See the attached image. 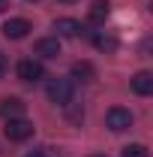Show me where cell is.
<instances>
[{"instance_id": "16", "label": "cell", "mask_w": 153, "mask_h": 157, "mask_svg": "<svg viewBox=\"0 0 153 157\" xmlns=\"http://www.w3.org/2000/svg\"><path fill=\"white\" fill-rule=\"evenodd\" d=\"M6 6H9V0H0V12H3V9H6Z\"/></svg>"}, {"instance_id": "18", "label": "cell", "mask_w": 153, "mask_h": 157, "mask_svg": "<svg viewBox=\"0 0 153 157\" xmlns=\"http://www.w3.org/2000/svg\"><path fill=\"white\" fill-rule=\"evenodd\" d=\"M90 157H105V154H90Z\"/></svg>"}, {"instance_id": "8", "label": "cell", "mask_w": 153, "mask_h": 157, "mask_svg": "<svg viewBox=\"0 0 153 157\" xmlns=\"http://www.w3.org/2000/svg\"><path fill=\"white\" fill-rule=\"evenodd\" d=\"M0 115L6 118H24V103H21L18 97H6V100H0Z\"/></svg>"}, {"instance_id": "4", "label": "cell", "mask_w": 153, "mask_h": 157, "mask_svg": "<svg viewBox=\"0 0 153 157\" xmlns=\"http://www.w3.org/2000/svg\"><path fill=\"white\" fill-rule=\"evenodd\" d=\"M30 30H33V27H30L27 18H9L6 24H3V36L6 39H24Z\"/></svg>"}, {"instance_id": "19", "label": "cell", "mask_w": 153, "mask_h": 157, "mask_svg": "<svg viewBox=\"0 0 153 157\" xmlns=\"http://www.w3.org/2000/svg\"><path fill=\"white\" fill-rule=\"evenodd\" d=\"M30 3H33V0H30Z\"/></svg>"}, {"instance_id": "14", "label": "cell", "mask_w": 153, "mask_h": 157, "mask_svg": "<svg viewBox=\"0 0 153 157\" xmlns=\"http://www.w3.org/2000/svg\"><path fill=\"white\" fill-rule=\"evenodd\" d=\"M6 73H9V60H6V55H3V52H0V78L6 76Z\"/></svg>"}, {"instance_id": "11", "label": "cell", "mask_w": 153, "mask_h": 157, "mask_svg": "<svg viewBox=\"0 0 153 157\" xmlns=\"http://www.w3.org/2000/svg\"><path fill=\"white\" fill-rule=\"evenodd\" d=\"M93 45L99 48V52H105V55H114V52H117V39L114 36H105V33H96Z\"/></svg>"}, {"instance_id": "1", "label": "cell", "mask_w": 153, "mask_h": 157, "mask_svg": "<svg viewBox=\"0 0 153 157\" xmlns=\"http://www.w3.org/2000/svg\"><path fill=\"white\" fill-rule=\"evenodd\" d=\"M45 94H48V100H51L54 106H69V103H72V94H75V88H72L69 78H51L48 88H45Z\"/></svg>"}, {"instance_id": "3", "label": "cell", "mask_w": 153, "mask_h": 157, "mask_svg": "<svg viewBox=\"0 0 153 157\" xmlns=\"http://www.w3.org/2000/svg\"><path fill=\"white\" fill-rule=\"evenodd\" d=\"M3 133H6L9 142H24V139L33 136V124H30L27 118H9L6 127H3Z\"/></svg>"}, {"instance_id": "6", "label": "cell", "mask_w": 153, "mask_h": 157, "mask_svg": "<svg viewBox=\"0 0 153 157\" xmlns=\"http://www.w3.org/2000/svg\"><path fill=\"white\" fill-rule=\"evenodd\" d=\"M33 52H36L39 58H57L60 55V39L57 36H42V39H36Z\"/></svg>"}, {"instance_id": "12", "label": "cell", "mask_w": 153, "mask_h": 157, "mask_svg": "<svg viewBox=\"0 0 153 157\" xmlns=\"http://www.w3.org/2000/svg\"><path fill=\"white\" fill-rule=\"evenodd\" d=\"M105 18H108V0H96L90 9V24H102Z\"/></svg>"}, {"instance_id": "13", "label": "cell", "mask_w": 153, "mask_h": 157, "mask_svg": "<svg viewBox=\"0 0 153 157\" xmlns=\"http://www.w3.org/2000/svg\"><path fill=\"white\" fill-rule=\"evenodd\" d=\"M123 157H150V151H147V145L135 142V145H126L123 148Z\"/></svg>"}, {"instance_id": "15", "label": "cell", "mask_w": 153, "mask_h": 157, "mask_svg": "<svg viewBox=\"0 0 153 157\" xmlns=\"http://www.w3.org/2000/svg\"><path fill=\"white\" fill-rule=\"evenodd\" d=\"M24 157H51V154H48L45 148H36V151H27V154H24Z\"/></svg>"}, {"instance_id": "17", "label": "cell", "mask_w": 153, "mask_h": 157, "mask_svg": "<svg viewBox=\"0 0 153 157\" xmlns=\"http://www.w3.org/2000/svg\"><path fill=\"white\" fill-rule=\"evenodd\" d=\"M60 3H75V0H60Z\"/></svg>"}, {"instance_id": "5", "label": "cell", "mask_w": 153, "mask_h": 157, "mask_svg": "<svg viewBox=\"0 0 153 157\" xmlns=\"http://www.w3.org/2000/svg\"><path fill=\"white\" fill-rule=\"evenodd\" d=\"M42 76H45V70H42L39 60H21L18 63V78L21 82H39Z\"/></svg>"}, {"instance_id": "7", "label": "cell", "mask_w": 153, "mask_h": 157, "mask_svg": "<svg viewBox=\"0 0 153 157\" xmlns=\"http://www.w3.org/2000/svg\"><path fill=\"white\" fill-rule=\"evenodd\" d=\"M132 91L138 94V97H150L153 94V73H147V70L135 73L132 76Z\"/></svg>"}, {"instance_id": "10", "label": "cell", "mask_w": 153, "mask_h": 157, "mask_svg": "<svg viewBox=\"0 0 153 157\" xmlns=\"http://www.w3.org/2000/svg\"><path fill=\"white\" fill-rule=\"evenodd\" d=\"M72 78H78V82H93V78H96L93 63H87V60H78V63H72Z\"/></svg>"}, {"instance_id": "9", "label": "cell", "mask_w": 153, "mask_h": 157, "mask_svg": "<svg viewBox=\"0 0 153 157\" xmlns=\"http://www.w3.org/2000/svg\"><path fill=\"white\" fill-rule=\"evenodd\" d=\"M54 30H57V36H78L84 27H81V21H75V18H57L54 21Z\"/></svg>"}, {"instance_id": "2", "label": "cell", "mask_w": 153, "mask_h": 157, "mask_svg": "<svg viewBox=\"0 0 153 157\" xmlns=\"http://www.w3.org/2000/svg\"><path fill=\"white\" fill-rule=\"evenodd\" d=\"M132 112L129 109H123V106H114V109H108L105 112V127L111 130V133H123V130H129L132 127Z\"/></svg>"}]
</instances>
